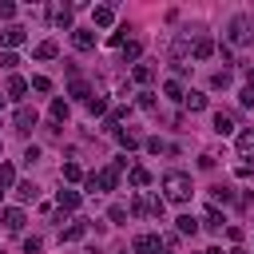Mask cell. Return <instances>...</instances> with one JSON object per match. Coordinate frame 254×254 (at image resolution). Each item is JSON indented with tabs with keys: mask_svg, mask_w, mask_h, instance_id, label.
<instances>
[{
	"mask_svg": "<svg viewBox=\"0 0 254 254\" xmlns=\"http://www.w3.org/2000/svg\"><path fill=\"white\" fill-rule=\"evenodd\" d=\"M91 24H95V28H111V24H115V8H111V4H95V8H91Z\"/></svg>",
	"mask_w": 254,
	"mask_h": 254,
	"instance_id": "30bf717a",
	"label": "cell"
},
{
	"mask_svg": "<svg viewBox=\"0 0 254 254\" xmlns=\"http://www.w3.org/2000/svg\"><path fill=\"white\" fill-rule=\"evenodd\" d=\"M238 194L230 190V187H210V206H226V202H234Z\"/></svg>",
	"mask_w": 254,
	"mask_h": 254,
	"instance_id": "e0dca14e",
	"label": "cell"
},
{
	"mask_svg": "<svg viewBox=\"0 0 254 254\" xmlns=\"http://www.w3.org/2000/svg\"><path fill=\"white\" fill-rule=\"evenodd\" d=\"M107 222H111V226H123V222H127V206H111V210H107Z\"/></svg>",
	"mask_w": 254,
	"mask_h": 254,
	"instance_id": "836d02e7",
	"label": "cell"
},
{
	"mask_svg": "<svg viewBox=\"0 0 254 254\" xmlns=\"http://www.w3.org/2000/svg\"><path fill=\"white\" fill-rule=\"evenodd\" d=\"M226 238L238 246V242H242V226H226Z\"/></svg>",
	"mask_w": 254,
	"mask_h": 254,
	"instance_id": "ee69618b",
	"label": "cell"
},
{
	"mask_svg": "<svg viewBox=\"0 0 254 254\" xmlns=\"http://www.w3.org/2000/svg\"><path fill=\"white\" fill-rule=\"evenodd\" d=\"M0 202H4V190H0Z\"/></svg>",
	"mask_w": 254,
	"mask_h": 254,
	"instance_id": "681fc988",
	"label": "cell"
},
{
	"mask_svg": "<svg viewBox=\"0 0 254 254\" xmlns=\"http://www.w3.org/2000/svg\"><path fill=\"white\" fill-rule=\"evenodd\" d=\"M143 147H147L151 155H171V151H175V147H171L167 139H159V135H151V139H143Z\"/></svg>",
	"mask_w": 254,
	"mask_h": 254,
	"instance_id": "d6986e66",
	"label": "cell"
},
{
	"mask_svg": "<svg viewBox=\"0 0 254 254\" xmlns=\"http://www.w3.org/2000/svg\"><path fill=\"white\" fill-rule=\"evenodd\" d=\"M226 40H230L234 48H246V44H254V16H250V12H238V16H230Z\"/></svg>",
	"mask_w": 254,
	"mask_h": 254,
	"instance_id": "7a4b0ae2",
	"label": "cell"
},
{
	"mask_svg": "<svg viewBox=\"0 0 254 254\" xmlns=\"http://www.w3.org/2000/svg\"><path fill=\"white\" fill-rule=\"evenodd\" d=\"M163 91H167L171 99H183V83H179V79H167V83H163Z\"/></svg>",
	"mask_w": 254,
	"mask_h": 254,
	"instance_id": "74e56055",
	"label": "cell"
},
{
	"mask_svg": "<svg viewBox=\"0 0 254 254\" xmlns=\"http://www.w3.org/2000/svg\"><path fill=\"white\" fill-rule=\"evenodd\" d=\"M83 234H87V226H83V222H71V226H67V230L60 234V238H64V242H79Z\"/></svg>",
	"mask_w": 254,
	"mask_h": 254,
	"instance_id": "4dcf8cb0",
	"label": "cell"
},
{
	"mask_svg": "<svg viewBox=\"0 0 254 254\" xmlns=\"http://www.w3.org/2000/svg\"><path fill=\"white\" fill-rule=\"evenodd\" d=\"M163 254H175V246H163Z\"/></svg>",
	"mask_w": 254,
	"mask_h": 254,
	"instance_id": "c3c4849f",
	"label": "cell"
},
{
	"mask_svg": "<svg viewBox=\"0 0 254 254\" xmlns=\"http://www.w3.org/2000/svg\"><path fill=\"white\" fill-rule=\"evenodd\" d=\"M119 56H123V60H127V64H135V60H139V56H143V44H139V40H127V44H123V48H119Z\"/></svg>",
	"mask_w": 254,
	"mask_h": 254,
	"instance_id": "7402d4cb",
	"label": "cell"
},
{
	"mask_svg": "<svg viewBox=\"0 0 254 254\" xmlns=\"http://www.w3.org/2000/svg\"><path fill=\"white\" fill-rule=\"evenodd\" d=\"M24 91H28V79H24V75H12V79H8V95H12V99H24Z\"/></svg>",
	"mask_w": 254,
	"mask_h": 254,
	"instance_id": "83f0119b",
	"label": "cell"
},
{
	"mask_svg": "<svg viewBox=\"0 0 254 254\" xmlns=\"http://www.w3.org/2000/svg\"><path fill=\"white\" fill-rule=\"evenodd\" d=\"M71 95H75V99H83V103H87V99H91V95H95V91H91V87H87V83H83V79H71Z\"/></svg>",
	"mask_w": 254,
	"mask_h": 254,
	"instance_id": "1f68e13d",
	"label": "cell"
},
{
	"mask_svg": "<svg viewBox=\"0 0 254 254\" xmlns=\"http://www.w3.org/2000/svg\"><path fill=\"white\" fill-rule=\"evenodd\" d=\"M115 139L123 143V151H135V147H143V135H139V131H131V127H115Z\"/></svg>",
	"mask_w": 254,
	"mask_h": 254,
	"instance_id": "4fadbf2b",
	"label": "cell"
},
{
	"mask_svg": "<svg viewBox=\"0 0 254 254\" xmlns=\"http://www.w3.org/2000/svg\"><path fill=\"white\" fill-rule=\"evenodd\" d=\"M12 190L20 194V202H36V194H40V187H36V183H16Z\"/></svg>",
	"mask_w": 254,
	"mask_h": 254,
	"instance_id": "d4e9b609",
	"label": "cell"
},
{
	"mask_svg": "<svg viewBox=\"0 0 254 254\" xmlns=\"http://www.w3.org/2000/svg\"><path fill=\"white\" fill-rule=\"evenodd\" d=\"M28 87L44 95V91H52V79H48V75H32V83H28Z\"/></svg>",
	"mask_w": 254,
	"mask_h": 254,
	"instance_id": "8d00e7d4",
	"label": "cell"
},
{
	"mask_svg": "<svg viewBox=\"0 0 254 254\" xmlns=\"http://www.w3.org/2000/svg\"><path fill=\"white\" fill-rule=\"evenodd\" d=\"M230 79H234V75L222 67V71H214V75H210V87H230Z\"/></svg>",
	"mask_w": 254,
	"mask_h": 254,
	"instance_id": "d590c367",
	"label": "cell"
},
{
	"mask_svg": "<svg viewBox=\"0 0 254 254\" xmlns=\"http://www.w3.org/2000/svg\"><path fill=\"white\" fill-rule=\"evenodd\" d=\"M131 79H135V83H151V79H155V67H151V64H135V67H131Z\"/></svg>",
	"mask_w": 254,
	"mask_h": 254,
	"instance_id": "603a6c76",
	"label": "cell"
},
{
	"mask_svg": "<svg viewBox=\"0 0 254 254\" xmlns=\"http://www.w3.org/2000/svg\"><path fill=\"white\" fill-rule=\"evenodd\" d=\"M16 64H20L16 52H0V67H4V71H16Z\"/></svg>",
	"mask_w": 254,
	"mask_h": 254,
	"instance_id": "e575fe53",
	"label": "cell"
},
{
	"mask_svg": "<svg viewBox=\"0 0 254 254\" xmlns=\"http://www.w3.org/2000/svg\"><path fill=\"white\" fill-rule=\"evenodd\" d=\"M79 190H60L56 194V206H60V214H71V210H79Z\"/></svg>",
	"mask_w": 254,
	"mask_h": 254,
	"instance_id": "8fae6325",
	"label": "cell"
},
{
	"mask_svg": "<svg viewBox=\"0 0 254 254\" xmlns=\"http://www.w3.org/2000/svg\"><path fill=\"white\" fill-rule=\"evenodd\" d=\"M147 214L163 222V214H167V198H163V194H151V198H147Z\"/></svg>",
	"mask_w": 254,
	"mask_h": 254,
	"instance_id": "44dd1931",
	"label": "cell"
},
{
	"mask_svg": "<svg viewBox=\"0 0 254 254\" xmlns=\"http://www.w3.org/2000/svg\"><path fill=\"white\" fill-rule=\"evenodd\" d=\"M131 214H135V218H143V214H147V198H143V194H135V198H131Z\"/></svg>",
	"mask_w": 254,
	"mask_h": 254,
	"instance_id": "f35d334b",
	"label": "cell"
},
{
	"mask_svg": "<svg viewBox=\"0 0 254 254\" xmlns=\"http://www.w3.org/2000/svg\"><path fill=\"white\" fill-rule=\"evenodd\" d=\"M36 159H40V147H28V151H24V163H28V167H32V163H36Z\"/></svg>",
	"mask_w": 254,
	"mask_h": 254,
	"instance_id": "f6af8a7d",
	"label": "cell"
},
{
	"mask_svg": "<svg viewBox=\"0 0 254 254\" xmlns=\"http://www.w3.org/2000/svg\"><path fill=\"white\" fill-rule=\"evenodd\" d=\"M24 40H28V32H24L20 24H8V28L0 32V44H4V52H12V48H20Z\"/></svg>",
	"mask_w": 254,
	"mask_h": 254,
	"instance_id": "52a82bcc",
	"label": "cell"
},
{
	"mask_svg": "<svg viewBox=\"0 0 254 254\" xmlns=\"http://www.w3.org/2000/svg\"><path fill=\"white\" fill-rule=\"evenodd\" d=\"M24 222H28V218H24V210H20V206H0V226H4L8 234H20V230H24Z\"/></svg>",
	"mask_w": 254,
	"mask_h": 254,
	"instance_id": "5b68a950",
	"label": "cell"
},
{
	"mask_svg": "<svg viewBox=\"0 0 254 254\" xmlns=\"http://www.w3.org/2000/svg\"><path fill=\"white\" fill-rule=\"evenodd\" d=\"M48 111H52V123H67V111H71V107H67V99H52Z\"/></svg>",
	"mask_w": 254,
	"mask_h": 254,
	"instance_id": "cb8c5ba5",
	"label": "cell"
},
{
	"mask_svg": "<svg viewBox=\"0 0 254 254\" xmlns=\"http://www.w3.org/2000/svg\"><path fill=\"white\" fill-rule=\"evenodd\" d=\"M87 111L91 115H107V95H91L87 99Z\"/></svg>",
	"mask_w": 254,
	"mask_h": 254,
	"instance_id": "d6a6232c",
	"label": "cell"
},
{
	"mask_svg": "<svg viewBox=\"0 0 254 254\" xmlns=\"http://www.w3.org/2000/svg\"><path fill=\"white\" fill-rule=\"evenodd\" d=\"M139 107L143 111H155V91H139Z\"/></svg>",
	"mask_w": 254,
	"mask_h": 254,
	"instance_id": "b9f144b4",
	"label": "cell"
},
{
	"mask_svg": "<svg viewBox=\"0 0 254 254\" xmlns=\"http://www.w3.org/2000/svg\"><path fill=\"white\" fill-rule=\"evenodd\" d=\"M0 107H4V99H0Z\"/></svg>",
	"mask_w": 254,
	"mask_h": 254,
	"instance_id": "f907efd6",
	"label": "cell"
},
{
	"mask_svg": "<svg viewBox=\"0 0 254 254\" xmlns=\"http://www.w3.org/2000/svg\"><path fill=\"white\" fill-rule=\"evenodd\" d=\"M131 250H135V254H159V250H163V238H159V234H135Z\"/></svg>",
	"mask_w": 254,
	"mask_h": 254,
	"instance_id": "8992f818",
	"label": "cell"
},
{
	"mask_svg": "<svg viewBox=\"0 0 254 254\" xmlns=\"http://www.w3.org/2000/svg\"><path fill=\"white\" fill-rule=\"evenodd\" d=\"M238 103H242V107H254V83H246V87L238 91Z\"/></svg>",
	"mask_w": 254,
	"mask_h": 254,
	"instance_id": "60d3db41",
	"label": "cell"
},
{
	"mask_svg": "<svg viewBox=\"0 0 254 254\" xmlns=\"http://www.w3.org/2000/svg\"><path fill=\"white\" fill-rule=\"evenodd\" d=\"M36 123H40V115H36V107H16V115H12V127L20 131V135H28V131H36Z\"/></svg>",
	"mask_w": 254,
	"mask_h": 254,
	"instance_id": "277c9868",
	"label": "cell"
},
{
	"mask_svg": "<svg viewBox=\"0 0 254 254\" xmlns=\"http://www.w3.org/2000/svg\"><path fill=\"white\" fill-rule=\"evenodd\" d=\"M71 44H75V52H91L95 48V28H71Z\"/></svg>",
	"mask_w": 254,
	"mask_h": 254,
	"instance_id": "9c48e42d",
	"label": "cell"
},
{
	"mask_svg": "<svg viewBox=\"0 0 254 254\" xmlns=\"http://www.w3.org/2000/svg\"><path fill=\"white\" fill-rule=\"evenodd\" d=\"M183 107H187V111H202V107H206V95H202V91H183Z\"/></svg>",
	"mask_w": 254,
	"mask_h": 254,
	"instance_id": "ac0fdd59",
	"label": "cell"
},
{
	"mask_svg": "<svg viewBox=\"0 0 254 254\" xmlns=\"http://www.w3.org/2000/svg\"><path fill=\"white\" fill-rule=\"evenodd\" d=\"M127 183H131V187H147V183H151V171H147V167H127Z\"/></svg>",
	"mask_w": 254,
	"mask_h": 254,
	"instance_id": "ffe728a7",
	"label": "cell"
},
{
	"mask_svg": "<svg viewBox=\"0 0 254 254\" xmlns=\"http://www.w3.org/2000/svg\"><path fill=\"white\" fill-rule=\"evenodd\" d=\"M194 190H190V175L187 171H167L163 175V198L167 202H187Z\"/></svg>",
	"mask_w": 254,
	"mask_h": 254,
	"instance_id": "6da1fadb",
	"label": "cell"
},
{
	"mask_svg": "<svg viewBox=\"0 0 254 254\" xmlns=\"http://www.w3.org/2000/svg\"><path fill=\"white\" fill-rule=\"evenodd\" d=\"M214 131L218 135H234V115L230 111H214Z\"/></svg>",
	"mask_w": 254,
	"mask_h": 254,
	"instance_id": "2e32d148",
	"label": "cell"
},
{
	"mask_svg": "<svg viewBox=\"0 0 254 254\" xmlns=\"http://www.w3.org/2000/svg\"><path fill=\"white\" fill-rule=\"evenodd\" d=\"M187 52H190V40H187V36H179V40H175V44H171V60H175V64H179V60H183V56H187Z\"/></svg>",
	"mask_w": 254,
	"mask_h": 254,
	"instance_id": "f1b7e54d",
	"label": "cell"
},
{
	"mask_svg": "<svg viewBox=\"0 0 254 254\" xmlns=\"http://www.w3.org/2000/svg\"><path fill=\"white\" fill-rule=\"evenodd\" d=\"M40 250H44V238H36V234L24 238V254H40Z\"/></svg>",
	"mask_w": 254,
	"mask_h": 254,
	"instance_id": "ab89813d",
	"label": "cell"
},
{
	"mask_svg": "<svg viewBox=\"0 0 254 254\" xmlns=\"http://www.w3.org/2000/svg\"><path fill=\"white\" fill-rule=\"evenodd\" d=\"M214 52H218V44H214L210 36H194V40H190V56H194V60H210Z\"/></svg>",
	"mask_w": 254,
	"mask_h": 254,
	"instance_id": "ba28073f",
	"label": "cell"
},
{
	"mask_svg": "<svg viewBox=\"0 0 254 254\" xmlns=\"http://www.w3.org/2000/svg\"><path fill=\"white\" fill-rule=\"evenodd\" d=\"M83 187H87V194L115 190V187H119V167L111 163V167H103V171H95V175H83Z\"/></svg>",
	"mask_w": 254,
	"mask_h": 254,
	"instance_id": "3957f363",
	"label": "cell"
},
{
	"mask_svg": "<svg viewBox=\"0 0 254 254\" xmlns=\"http://www.w3.org/2000/svg\"><path fill=\"white\" fill-rule=\"evenodd\" d=\"M175 230H179V234H190V238H194V234H198L202 226H198V218H194V214H179V218H175Z\"/></svg>",
	"mask_w": 254,
	"mask_h": 254,
	"instance_id": "5bb4252c",
	"label": "cell"
},
{
	"mask_svg": "<svg viewBox=\"0 0 254 254\" xmlns=\"http://www.w3.org/2000/svg\"><path fill=\"white\" fill-rule=\"evenodd\" d=\"M230 254H250V250H242V246H234V250H230Z\"/></svg>",
	"mask_w": 254,
	"mask_h": 254,
	"instance_id": "bcb514c9",
	"label": "cell"
},
{
	"mask_svg": "<svg viewBox=\"0 0 254 254\" xmlns=\"http://www.w3.org/2000/svg\"><path fill=\"white\" fill-rule=\"evenodd\" d=\"M12 187H16V167L0 163V190H12Z\"/></svg>",
	"mask_w": 254,
	"mask_h": 254,
	"instance_id": "4316f807",
	"label": "cell"
},
{
	"mask_svg": "<svg viewBox=\"0 0 254 254\" xmlns=\"http://www.w3.org/2000/svg\"><path fill=\"white\" fill-rule=\"evenodd\" d=\"M12 16H16V4L4 0V4H0V20H12Z\"/></svg>",
	"mask_w": 254,
	"mask_h": 254,
	"instance_id": "7bdbcfd3",
	"label": "cell"
},
{
	"mask_svg": "<svg viewBox=\"0 0 254 254\" xmlns=\"http://www.w3.org/2000/svg\"><path fill=\"white\" fill-rule=\"evenodd\" d=\"M32 56H36V60H56V56H60V44H56V40H40Z\"/></svg>",
	"mask_w": 254,
	"mask_h": 254,
	"instance_id": "9a60e30c",
	"label": "cell"
},
{
	"mask_svg": "<svg viewBox=\"0 0 254 254\" xmlns=\"http://www.w3.org/2000/svg\"><path fill=\"white\" fill-rule=\"evenodd\" d=\"M234 147H238V155H242V159H254V127L238 131V135H234Z\"/></svg>",
	"mask_w": 254,
	"mask_h": 254,
	"instance_id": "7c38bea8",
	"label": "cell"
},
{
	"mask_svg": "<svg viewBox=\"0 0 254 254\" xmlns=\"http://www.w3.org/2000/svg\"><path fill=\"white\" fill-rule=\"evenodd\" d=\"M202 254H222V250H218V246H210V250H202Z\"/></svg>",
	"mask_w": 254,
	"mask_h": 254,
	"instance_id": "7dc6e473",
	"label": "cell"
},
{
	"mask_svg": "<svg viewBox=\"0 0 254 254\" xmlns=\"http://www.w3.org/2000/svg\"><path fill=\"white\" fill-rule=\"evenodd\" d=\"M198 226H206V230H222V214H218V206H210V210L198 218Z\"/></svg>",
	"mask_w": 254,
	"mask_h": 254,
	"instance_id": "484cf974",
	"label": "cell"
},
{
	"mask_svg": "<svg viewBox=\"0 0 254 254\" xmlns=\"http://www.w3.org/2000/svg\"><path fill=\"white\" fill-rule=\"evenodd\" d=\"M64 183H83V167L79 163H64Z\"/></svg>",
	"mask_w": 254,
	"mask_h": 254,
	"instance_id": "f546056e",
	"label": "cell"
}]
</instances>
